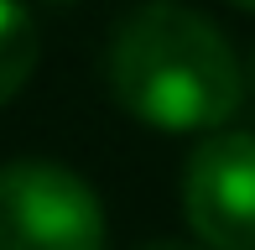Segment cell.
<instances>
[{
    "mask_svg": "<svg viewBox=\"0 0 255 250\" xmlns=\"http://www.w3.org/2000/svg\"><path fill=\"white\" fill-rule=\"evenodd\" d=\"M104 84L130 120L161 135H214L245 105V68L208 16L141 0L110 31Z\"/></svg>",
    "mask_w": 255,
    "mask_h": 250,
    "instance_id": "cell-1",
    "label": "cell"
},
{
    "mask_svg": "<svg viewBox=\"0 0 255 250\" xmlns=\"http://www.w3.org/2000/svg\"><path fill=\"white\" fill-rule=\"evenodd\" d=\"M99 193L63 162L21 156L0 167V250H104Z\"/></svg>",
    "mask_w": 255,
    "mask_h": 250,
    "instance_id": "cell-2",
    "label": "cell"
},
{
    "mask_svg": "<svg viewBox=\"0 0 255 250\" xmlns=\"http://www.w3.org/2000/svg\"><path fill=\"white\" fill-rule=\"evenodd\" d=\"M182 214L203 250H255V130H214L193 146Z\"/></svg>",
    "mask_w": 255,
    "mask_h": 250,
    "instance_id": "cell-3",
    "label": "cell"
},
{
    "mask_svg": "<svg viewBox=\"0 0 255 250\" xmlns=\"http://www.w3.org/2000/svg\"><path fill=\"white\" fill-rule=\"evenodd\" d=\"M42 63V37L37 16L21 0H0V110L26 89V78Z\"/></svg>",
    "mask_w": 255,
    "mask_h": 250,
    "instance_id": "cell-4",
    "label": "cell"
},
{
    "mask_svg": "<svg viewBox=\"0 0 255 250\" xmlns=\"http://www.w3.org/2000/svg\"><path fill=\"white\" fill-rule=\"evenodd\" d=\"M141 250H203V245H188V240H146Z\"/></svg>",
    "mask_w": 255,
    "mask_h": 250,
    "instance_id": "cell-5",
    "label": "cell"
},
{
    "mask_svg": "<svg viewBox=\"0 0 255 250\" xmlns=\"http://www.w3.org/2000/svg\"><path fill=\"white\" fill-rule=\"evenodd\" d=\"M245 89L255 94V47H250V63H245Z\"/></svg>",
    "mask_w": 255,
    "mask_h": 250,
    "instance_id": "cell-6",
    "label": "cell"
},
{
    "mask_svg": "<svg viewBox=\"0 0 255 250\" xmlns=\"http://www.w3.org/2000/svg\"><path fill=\"white\" fill-rule=\"evenodd\" d=\"M229 5H235V10H250V16H255V0H229Z\"/></svg>",
    "mask_w": 255,
    "mask_h": 250,
    "instance_id": "cell-7",
    "label": "cell"
},
{
    "mask_svg": "<svg viewBox=\"0 0 255 250\" xmlns=\"http://www.w3.org/2000/svg\"><path fill=\"white\" fill-rule=\"evenodd\" d=\"M47 5H68V0H47Z\"/></svg>",
    "mask_w": 255,
    "mask_h": 250,
    "instance_id": "cell-8",
    "label": "cell"
}]
</instances>
